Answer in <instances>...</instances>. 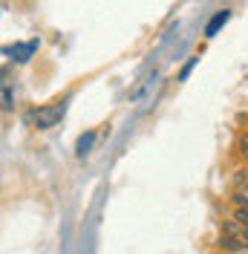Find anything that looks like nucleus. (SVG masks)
<instances>
[{
  "label": "nucleus",
  "mask_w": 248,
  "mask_h": 254,
  "mask_svg": "<svg viewBox=\"0 0 248 254\" xmlns=\"http://www.w3.org/2000/svg\"><path fill=\"white\" fill-rule=\"evenodd\" d=\"M66 101H69V98H61V101H55V104H49V107H41V110L35 113L38 130H49V127L58 125L63 119V113H66Z\"/></svg>",
  "instance_id": "nucleus-1"
},
{
  "label": "nucleus",
  "mask_w": 248,
  "mask_h": 254,
  "mask_svg": "<svg viewBox=\"0 0 248 254\" xmlns=\"http://www.w3.org/2000/svg\"><path fill=\"white\" fill-rule=\"evenodd\" d=\"M228 17H231V12H228V9H222V12H217V15L211 17V23L205 26V38H214V35H217V32L222 29L225 23H228Z\"/></svg>",
  "instance_id": "nucleus-2"
},
{
  "label": "nucleus",
  "mask_w": 248,
  "mask_h": 254,
  "mask_svg": "<svg viewBox=\"0 0 248 254\" xmlns=\"http://www.w3.org/2000/svg\"><path fill=\"white\" fill-rule=\"evenodd\" d=\"M93 142H95V133H87V136H81V139H78L75 153H78V156H87V153H90V147H93Z\"/></svg>",
  "instance_id": "nucleus-3"
},
{
  "label": "nucleus",
  "mask_w": 248,
  "mask_h": 254,
  "mask_svg": "<svg viewBox=\"0 0 248 254\" xmlns=\"http://www.w3.org/2000/svg\"><path fill=\"white\" fill-rule=\"evenodd\" d=\"M231 202L237 208H248V193L243 188H237V190H234V199H231Z\"/></svg>",
  "instance_id": "nucleus-4"
},
{
  "label": "nucleus",
  "mask_w": 248,
  "mask_h": 254,
  "mask_svg": "<svg viewBox=\"0 0 248 254\" xmlns=\"http://www.w3.org/2000/svg\"><path fill=\"white\" fill-rule=\"evenodd\" d=\"M222 234H237V237H240V234H243V225H240L237 220H228L225 225H222Z\"/></svg>",
  "instance_id": "nucleus-5"
},
{
  "label": "nucleus",
  "mask_w": 248,
  "mask_h": 254,
  "mask_svg": "<svg viewBox=\"0 0 248 254\" xmlns=\"http://www.w3.org/2000/svg\"><path fill=\"white\" fill-rule=\"evenodd\" d=\"M234 188H248V171H237L234 174Z\"/></svg>",
  "instance_id": "nucleus-6"
},
{
  "label": "nucleus",
  "mask_w": 248,
  "mask_h": 254,
  "mask_svg": "<svg viewBox=\"0 0 248 254\" xmlns=\"http://www.w3.org/2000/svg\"><path fill=\"white\" fill-rule=\"evenodd\" d=\"M234 220L240 225H248V208H234Z\"/></svg>",
  "instance_id": "nucleus-7"
},
{
  "label": "nucleus",
  "mask_w": 248,
  "mask_h": 254,
  "mask_svg": "<svg viewBox=\"0 0 248 254\" xmlns=\"http://www.w3.org/2000/svg\"><path fill=\"white\" fill-rule=\"evenodd\" d=\"M196 61H199V58H190V61H187V64H185V69H182V72H179V78L185 81V78H187V75H190V69H193V64H196Z\"/></svg>",
  "instance_id": "nucleus-8"
},
{
  "label": "nucleus",
  "mask_w": 248,
  "mask_h": 254,
  "mask_svg": "<svg viewBox=\"0 0 248 254\" xmlns=\"http://www.w3.org/2000/svg\"><path fill=\"white\" fill-rule=\"evenodd\" d=\"M240 153H243V156H248V133L240 139Z\"/></svg>",
  "instance_id": "nucleus-9"
},
{
  "label": "nucleus",
  "mask_w": 248,
  "mask_h": 254,
  "mask_svg": "<svg viewBox=\"0 0 248 254\" xmlns=\"http://www.w3.org/2000/svg\"><path fill=\"white\" fill-rule=\"evenodd\" d=\"M240 237H243V240L248 243V225H243V234H240Z\"/></svg>",
  "instance_id": "nucleus-10"
}]
</instances>
